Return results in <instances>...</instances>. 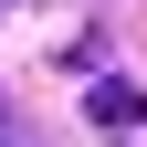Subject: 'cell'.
<instances>
[{"label":"cell","instance_id":"cell-1","mask_svg":"<svg viewBox=\"0 0 147 147\" xmlns=\"http://www.w3.org/2000/svg\"><path fill=\"white\" fill-rule=\"evenodd\" d=\"M84 116H95V126H147V95L126 84V74H95V95H84Z\"/></svg>","mask_w":147,"mask_h":147}]
</instances>
